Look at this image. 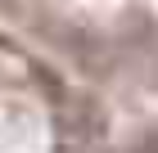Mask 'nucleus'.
I'll list each match as a JSON object with an SVG mask.
<instances>
[{"mask_svg": "<svg viewBox=\"0 0 158 153\" xmlns=\"http://www.w3.org/2000/svg\"><path fill=\"white\" fill-rule=\"evenodd\" d=\"M73 108L41 63L0 50V153H63Z\"/></svg>", "mask_w": 158, "mask_h": 153, "instance_id": "2", "label": "nucleus"}, {"mask_svg": "<svg viewBox=\"0 0 158 153\" xmlns=\"http://www.w3.org/2000/svg\"><path fill=\"white\" fill-rule=\"evenodd\" d=\"M95 77L158 86V0H5Z\"/></svg>", "mask_w": 158, "mask_h": 153, "instance_id": "1", "label": "nucleus"}]
</instances>
